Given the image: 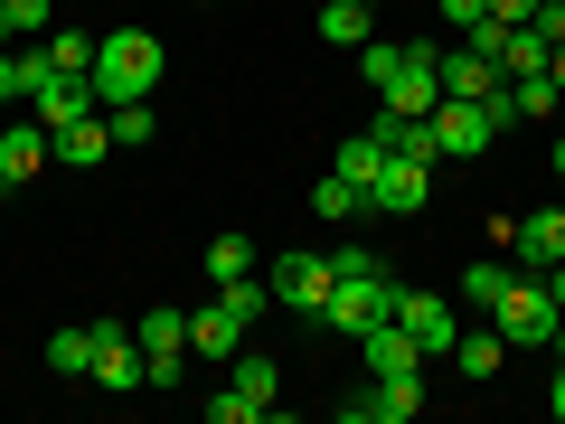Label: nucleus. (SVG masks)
<instances>
[{"label":"nucleus","instance_id":"obj_3","mask_svg":"<svg viewBox=\"0 0 565 424\" xmlns=\"http://www.w3.org/2000/svg\"><path fill=\"white\" fill-rule=\"evenodd\" d=\"M434 141H444V161H481L490 141H500L490 95H444V104H434Z\"/></svg>","mask_w":565,"mask_h":424},{"label":"nucleus","instance_id":"obj_36","mask_svg":"<svg viewBox=\"0 0 565 424\" xmlns=\"http://www.w3.org/2000/svg\"><path fill=\"white\" fill-rule=\"evenodd\" d=\"M537 283H546V303H556V311H565V264H546V274H537Z\"/></svg>","mask_w":565,"mask_h":424},{"label":"nucleus","instance_id":"obj_15","mask_svg":"<svg viewBox=\"0 0 565 424\" xmlns=\"http://www.w3.org/2000/svg\"><path fill=\"white\" fill-rule=\"evenodd\" d=\"M236 349H245V311L207 293V311H189V359H236Z\"/></svg>","mask_w":565,"mask_h":424},{"label":"nucleus","instance_id":"obj_39","mask_svg":"<svg viewBox=\"0 0 565 424\" xmlns=\"http://www.w3.org/2000/svg\"><path fill=\"white\" fill-rule=\"evenodd\" d=\"M546 349H556V359H565V321H556V340H546Z\"/></svg>","mask_w":565,"mask_h":424},{"label":"nucleus","instance_id":"obj_33","mask_svg":"<svg viewBox=\"0 0 565 424\" xmlns=\"http://www.w3.org/2000/svg\"><path fill=\"white\" fill-rule=\"evenodd\" d=\"M330 274H340V283H359V274H386V264L367 255V245H330Z\"/></svg>","mask_w":565,"mask_h":424},{"label":"nucleus","instance_id":"obj_20","mask_svg":"<svg viewBox=\"0 0 565 424\" xmlns=\"http://www.w3.org/2000/svg\"><path fill=\"white\" fill-rule=\"evenodd\" d=\"M367 29H377L367 0H330V10H321V39H330V47H367Z\"/></svg>","mask_w":565,"mask_h":424},{"label":"nucleus","instance_id":"obj_8","mask_svg":"<svg viewBox=\"0 0 565 424\" xmlns=\"http://www.w3.org/2000/svg\"><path fill=\"white\" fill-rule=\"evenodd\" d=\"M264 283H274V303H282V311L321 321V311H330V283H340V274H330V255H282Z\"/></svg>","mask_w":565,"mask_h":424},{"label":"nucleus","instance_id":"obj_19","mask_svg":"<svg viewBox=\"0 0 565 424\" xmlns=\"http://www.w3.org/2000/svg\"><path fill=\"white\" fill-rule=\"evenodd\" d=\"M434 66H444V95H500V66L471 57V47H444Z\"/></svg>","mask_w":565,"mask_h":424},{"label":"nucleus","instance_id":"obj_37","mask_svg":"<svg viewBox=\"0 0 565 424\" xmlns=\"http://www.w3.org/2000/svg\"><path fill=\"white\" fill-rule=\"evenodd\" d=\"M546 76H556V95H565V47H546Z\"/></svg>","mask_w":565,"mask_h":424},{"label":"nucleus","instance_id":"obj_11","mask_svg":"<svg viewBox=\"0 0 565 424\" xmlns=\"http://www.w3.org/2000/svg\"><path fill=\"white\" fill-rule=\"evenodd\" d=\"M359 359H367V378H434V359L415 349V330H405V321L359 330Z\"/></svg>","mask_w":565,"mask_h":424},{"label":"nucleus","instance_id":"obj_17","mask_svg":"<svg viewBox=\"0 0 565 424\" xmlns=\"http://www.w3.org/2000/svg\"><path fill=\"white\" fill-rule=\"evenodd\" d=\"M29 57H39V76H85L95 66V39L85 29H47V39H29Z\"/></svg>","mask_w":565,"mask_h":424},{"label":"nucleus","instance_id":"obj_13","mask_svg":"<svg viewBox=\"0 0 565 424\" xmlns=\"http://www.w3.org/2000/svg\"><path fill=\"white\" fill-rule=\"evenodd\" d=\"M396 321L415 330V349H424V359H452V340H462V321H452V303H444V293H396Z\"/></svg>","mask_w":565,"mask_h":424},{"label":"nucleus","instance_id":"obj_35","mask_svg":"<svg viewBox=\"0 0 565 424\" xmlns=\"http://www.w3.org/2000/svg\"><path fill=\"white\" fill-rule=\"evenodd\" d=\"M490 20H537V0H490Z\"/></svg>","mask_w":565,"mask_h":424},{"label":"nucleus","instance_id":"obj_9","mask_svg":"<svg viewBox=\"0 0 565 424\" xmlns=\"http://www.w3.org/2000/svg\"><path fill=\"white\" fill-rule=\"evenodd\" d=\"M367 208H377V218H424V208H434V161H396V151H386V170L367 180Z\"/></svg>","mask_w":565,"mask_h":424},{"label":"nucleus","instance_id":"obj_1","mask_svg":"<svg viewBox=\"0 0 565 424\" xmlns=\"http://www.w3.org/2000/svg\"><path fill=\"white\" fill-rule=\"evenodd\" d=\"M161 66H170V47L151 39V29H114V39H95V95L104 104H132V95H151L161 85Z\"/></svg>","mask_w":565,"mask_h":424},{"label":"nucleus","instance_id":"obj_27","mask_svg":"<svg viewBox=\"0 0 565 424\" xmlns=\"http://www.w3.org/2000/svg\"><path fill=\"white\" fill-rule=\"evenodd\" d=\"M255 274V236H207V283H236Z\"/></svg>","mask_w":565,"mask_h":424},{"label":"nucleus","instance_id":"obj_2","mask_svg":"<svg viewBox=\"0 0 565 424\" xmlns=\"http://www.w3.org/2000/svg\"><path fill=\"white\" fill-rule=\"evenodd\" d=\"M556 321H565V311L546 303V283H509L500 303H490V330H500L509 349H546V340H556Z\"/></svg>","mask_w":565,"mask_h":424},{"label":"nucleus","instance_id":"obj_40","mask_svg":"<svg viewBox=\"0 0 565 424\" xmlns=\"http://www.w3.org/2000/svg\"><path fill=\"white\" fill-rule=\"evenodd\" d=\"M556 170H565V132H556Z\"/></svg>","mask_w":565,"mask_h":424},{"label":"nucleus","instance_id":"obj_23","mask_svg":"<svg viewBox=\"0 0 565 424\" xmlns=\"http://www.w3.org/2000/svg\"><path fill=\"white\" fill-rule=\"evenodd\" d=\"M47 368H57V378H85V368H95V321H66L57 340H47Z\"/></svg>","mask_w":565,"mask_h":424},{"label":"nucleus","instance_id":"obj_26","mask_svg":"<svg viewBox=\"0 0 565 424\" xmlns=\"http://www.w3.org/2000/svg\"><path fill=\"white\" fill-rule=\"evenodd\" d=\"M556 76H546V66H537V76H509V114H519V123H537V114H556Z\"/></svg>","mask_w":565,"mask_h":424},{"label":"nucleus","instance_id":"obj_4","mask_svg":"<svg viewBox=\"0 0 565 424\" xmlns=\"http://www.w3.org/2000/svg\"><path fill=\"white\" fill-rule=\"evenodd\" d=\"M396 293H405L396 274H359V283H330V311H321V321H330V330H349V340H359V330L396 321Z\"/></svg>","mask_w":565,"mask_h":424},{"label":"nucleus","instance_id":"obj_6","mask_svg":"<svg viewBox=\"0 0 565 424\" xmlns=\"http://www.w3.org/2000/svg\"><path fill=\"white\" fill-rule=\"evenodd\" d=\"M434 57H444L434 39H405V66L386 76V95H377L386 114H434V104H444V66Z\"/></svg>","mask_w":565,"mask_h":424},{"label":"nucleus","instance_id":"obj_38","mask_svg":"<svg viewBox=\"0 0 565 424\" xmlns=\"http://www.w3.org/2000/svg\"><path fill=\"white\" fill-rule=\"evenodd\" d=\"M546 405H556V424H565V368H556V386H546Z\"/></svg>","mask_w":565,"mask_h":424},{"label":"nucleus","instance_id":"obj_31","mask_svg":"<svg viewBox=\"0 0 565 424\" xmlns=\"http://www.w3.org/2000/svg\"><path fill=\"white\" fill-rule=\"evenodd\" d=\"M546 66V39L537 29H509V47H500V76H537Z\"/></svg>","mask_w":565,"mask_h":424},{"label":"nucleus","instance_id":"obj_21","mask_svg":"<svg viewBox=\"0 0 565 424\" xmlns=\"http://www.w3.org/2000/svg\"><path fill=\"white\" fill-rule=\"evenodd\" d=\"M500 359H509L500 330H462V340H452V368H462V378H500Z\"/></svg>","mask_w":565,"mask_h":424},{"label":"nucleus","instance_id":"obj_32","mask_svg":"<svg viewBox=\"0 0 565 424\" xmlns=\"http://www.w3.org/2000/svg\"><path fill=\"white\" fill-rule=\"evenodd\" d=\"M29 85H39V57L29 47H0V104H20Z\"/></svg>","mask_w":565,"mask_h":424},{"label":"nucleus","instance_id":"obj_12","mask_svg":"<svg viewBox=\"0 0 565 424\" xmlns=\"http://www.w3.org/2000/svg\"><path fill=\"white\" fill-rule=\"evenodd\" d=\"M95 386H114V396H132V386H151L141 378V340L122 321H95V368H85Z\"/></svg>","mask_w":565,"mask_h":424},{"label":"nucleus","instance_id":"obj_30","mask_svg":"<svg viewBox=\"0 0 565 424\" xmlns=\"http://www.w3.org/2000/svg\"><path fill=\"white\" fill-rule=\"evenodd\" d=\"M509 283H519L509 264H471V274H462V303H471V311H490V303L509 293Z\"/></svg>","mask_w":565,"mask_h":424},{"label":"nucleus","instance_id":"obj_24","mask_svg":"<svg viewBox=\"0 0 565 424\" xmlns=\"http://www.w3.org/2000/svg\"><path fill=\"white\" fill-rule=\"evenodd\" d=\"M359 208H367V189H359V180H340V170H330V180L311 189V218H321V226H349Z\"/></svg>","mask_w":565,"mask_h":424},{"label":"nucleus","instance_id":"obj_5","mask_svg":"<svg viewBox=\"0 0 565 424\" xmlns=\"http://www.w3.org/2000/svg\"><path fill=\"white\" fill-rule=\"evenodd\" d=\"M132 340H141V378H151V386H180L189 378V311H141Z\"/></svg>","mask_w":565,"mask_h":424},{"label":"nucleus","instance_id":"obj_10","mask_svg":"<svg viewBox=\"0 0 565 424\" xmlns=\"http://www.w3.org/2000/svg\"><path fill=\"white\" fill-rule=\"evenodd\" d=\"M490 245H509L519 264H537V274H546V264H565V208H537V218H500V226H490Z\"/></svg>","mask_w":565,"mask_h":424},{"label":"nucleus","instance_id":"obj_16","mask_svg":"<svg viewBox=\"0 0 565 424\" xmlns=\"http://www.w3.org/2000/svg\"><path fill=\"white\" fill-rule=\"evenodd\" d=\"M57 161V141H47V123H10L0 132V189H29L39 170Z\"/></svg>","mask_w":565,"mask_h":424},{"label":"nucleus","instance_id":"obj_29","mask_svg":"<svg viewBox=\"0 0 565 424\" xmlns=\"http://www.w3.org/2000/svg\"><path fill=\"white\" fill-rule=\"evenodd\" d=\"M226 386H236V396H255L264 415H274V386H282V378H274V359H245V349H236V378H226Z\"/></svg>","mask_w":565,"mask_h":424},{"label":"nucleus","instance_id":"obj_14","mask_svg":"<svg viewBox=\"0 0 565 424\" xmlns=\"http://www.w3.org/2000/svg\"><path fill=\"white\" fill-rule=\"evenodd\" d=\"M29 104H39V123H47V132H66V123H85V114H104V95H95V76H39V85H29Z\"/></svg>","mask_w":565,"mask_h":424},{"label":"nucleus","instance_id":"obj_25","mask_svg":"<svg viewBox=\"0 0 565 424\" xmlns=\"http://www.w3.org/2000/svg\"><path fill=\"white\" fill-rule=\"evenodd\" d=\"M104 123H114V151H141V141H151V132H161V114H151V104H104Z\"/></svg>","mask_w":565,"mask_h":424},{"label":"nucleus","instance_id":"obj_7","mask_svg":"<svg viewBox=\"0 0 565 424\" xmlns=\"http://www.w3.org/2000/svg\"><path fill=\"white\" fill-rule=\"evenodd\" d=\"M424 415V378H367L340 396V424H405Z\"/></svg>","mask_w":565,"mask_h":424},{"label":"nucleus","instance_id":"obj_34","mask_svg":"<svg viewBox=\"0 0 565 424\" xmlns=\"http://www.w3.org/2000/svg\"><path fill=\"white\" fill-rule=\"evenodd\" d=\"M434 10H444L452 29H471V20H481V10H490V0H434Z\"/></svg>","mask_w":565,"mask_h":424},{"label":"nucleus","instance_id":"obj_22","mask_svg":"<svg viewBox=\"0 0 565 424\" xmlns=\"http://www.w3.org/2000/svg\"><path fill=\"white\" fill-rule=\"evenodd\" d=\"M330 170H340V180H359V189H367V180H377V170H386V141H377V132H367V123H359V132L340 141V161H330Z\"/></svg>","mask_w":565,"mask_h":424},{"label":"nucleus","instance_id":"obj_18","mask_svg":"<svg viewBox=\"0 0 565 424\" xmlns=\"http://www.w3.org/2000/svg\"><path fill=\"white\" fill-rule=\"evenodd\" d=\"M47 141H57V161H66V170H95L104 151H114V123L85 114V123H66V132H47Z\"/></svg>","mask_w":565,"mask_h":424},{"label":"nucleus","instance_id":"obj_28","mask_svg":"<svg viewBox=\"0 0 565 424\" xmlns=\"http://www.w3.org/2000/svg\"><path fill=\"white\" fill-rule=\"evenodd\" d=\"M405 66V39H367L359 47V76H367V95H386V76Z\"/></svg>","mask_w":565,"mask_h":424}]
</instances>
